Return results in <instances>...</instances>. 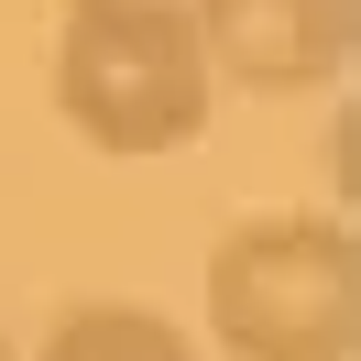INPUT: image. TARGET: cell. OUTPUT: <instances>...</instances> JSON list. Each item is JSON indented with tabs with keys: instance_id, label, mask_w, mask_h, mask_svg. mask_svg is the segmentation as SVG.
I'll list each match as a JSON object with an SVG mask.
<instances>
[{
	"instance_id": "cell-1",
	"label": "cell",
	"mask_w": 361,
	"mask_h": 361,
	"mask_svg": "<svg viewBox=\"0 0 361 361\" xmlns=\"http://www.w3.org/2000/svg\"><path fill=\"white\" fill-rule=\"evenodd\" d=\"M208 350L230 361H350L361 350V252L329 208L230 219L208 252Z\"/></svg>"
},
{
	"instance_id": "cell-2",
	"label": "cell",
	"mask_w": 361,
	"mask_h": 361,
	"mask_svg": "<svg viewBox=\"0 0 361 361\" xmlns=\"http://www.w3.org/2000/svg\"><path fill=\"white\" fill-rule=\"evenodd\" d=\"M208 99L219 77L197 55V23L176 11H66L55 23V110L88 154H121V164L186 154L208 132Z\"/></svg>"
},
{
	"instance_id": "cell-3",
	"label": "cell",
	"mask_w": 361,
	"mask_h": 361,
	"mask_svg": "<svg viewBox=\"0 0 361 361\" xmlns=\"http://www.w3.org/2000/svg\"><path fill=\"white\" fill-rule=\"evenodd\" d=\"M208 77L263 99H317L350 66V0H197Z\"/></svg>"
},
{
	"instance_id": "cell-4",
	"label": "cell",
	"mask_w": 361,
	"mask_h": 361,
	"mask_svg": "<svg viewBox=\"0 0 361 361\" xmlns=\"http://www.w3.org/2000/svg\"><path fill=\"white\" fill-rule=\"evenodd\" d=\"M33 361H197V339L176 329L164 307H132V295H88L44 329Z\"/></svg>"
},
{
	"instance_id": "cell-5",
	"label": "cell",
	"mask_w": 361,
	"mask_h": 361,
	"mask_svg": "<svg viewBox=\"0 0 361 361\" xmlns=\"http://www.w3.org/2000/svg\"><path fill=\"white\" fill-rule=\"evenodd\" d=\"M66 11H176V23H197V0H66Z\"/></svg>"
},
{
	"instance_id": "cell-6",
	"label": "cell",
	"mask_w": 361,
	"mask_h": 361,
	"mask_svg": "<svg viewBox=\"0 0 361 361\" xmlns=\"http://www.w3.org/2000/svg\"><path fill=\"white\" fill-rule=\"evenodd\" d=\"M0 361H11V339H0Z\"/></svg>"
}]
</instances>
